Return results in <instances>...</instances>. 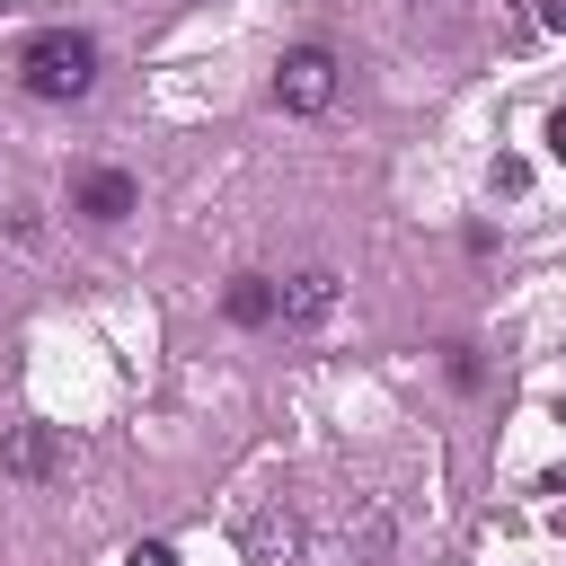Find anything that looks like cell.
I'll return each mask as SVG.
<instances>
[{
  "instance_id": "6da1fadb",
  "label": "cell",
  "mask_w": 566,
  "mask_h": 566,
  "mask_svg": "<svg viewBox=\"0 0 566 566\" xmlns=\"http://www.w3.org/2000/svg\"><path fill=\"white\" fill-rule=\"evenodd\" d=\"M18 71H27V97H88V80H97V44L88 35H71V27H44L27 53H18Z\"/></svg>"
},
{
  "instance_id": "7a4b0ae2",
  "label": "cell",
  "mask_w": 566,
  "mask_h": 566,
  "mask_svg": "<svg viewBox=\"0 0 566 566\" xmlns=\"http://www.w3.org/2000/svg\"><path fill=\"white\" fill-rule=\"evenodd\" d=\"M274 97H283L292 115H327V106H336V53H327V44H292L283 71H274Z\"/></svg>"
},
{
  "instance_id": "3957f363",
  "label": "cell",
  "mask_w": 566,
  "mask_h": 566,
  "mask_svg": "<svg viewBox=\"0 0 566 566\" xmlns=\"http://www.w3.org/2000/svg\"><path fill=\"white\" fill-rule=\"evenodd\" d=\"M0 469L27 478V486H44V478L62 469V433H53V424H9V433H0Z\"/></svg>"
},
{
  "instance_id": "277c9868",
  "label": "cell",
  "mask_w": 566,
  "mask_h": 566,
  "mask_svg": "<svg viewBox=\"0 0 566 566\" xmlns=\"http://www.w3.org/2000/svg\"><path fill=\"white\" fill-rule=\"evenodd\" d=\"M133 195H142V186H133L124 168H88V177H80V212H88V221H124Z\"/></svg>"
},
{
  "instance_id": "5b68a950",
  "label": "cell",
  "mask_w": 566,
  "mask_h": 566,
  "mask_svg": "<svg viewBox=\"0 0 566 566\" xmlns=\"http://www.w3.org/2000/svg\"><path fill=\"white\" fill-rule=\"evenodd\" d=\"M327 310H336V274H327V265H310V274L283 283V318H292V327H318Z\"/></svg>"
},
{
  "instance_id": "8992f818",
  "label": "cell",
  "mask_w": 566,
  "mask_h": 566,
  "mask_svg": "<svg viewBox=\"0 0 566 566\" xmlns=\"http://www.w3.org/2000/svg\"><path fill=\"white\" fill-rule=\"evenodd\" d=\"M221 310H230L239 327H265V318H283V292H274L265 274H239V283L221 292Z\"/></svg>"
},
{
  "instance_id": "52a82bcc",
  "label": "cell",
  "mask_w": 566,
  "mask_h": 566,
  "mask_svg": "<svg viewBox=\"0 0 566 566\" xmlns=\"http://www.w3.org/2000/svg\"><path fill=\"white\" fill-rule=\"evenodd\" d=\"M124 566H177V548H168V539H142V548H133Z\"/></svg>"
},
{
  "instance_id": "ba28073f",
  "label": "cell",
  "mask_w": 566,
  "mask_h": 566,
  "mask_svg": "<svg viewBox=\"0 0 566 566\" xmlns=\"http://www.w3.org/2000/svg\"><path fill=\"white\" fill-rule=\"evenodd\" d=\"M548 150H557V159H566V106H557V115H548Z\"/></svg>"
},
{
  "instance_id": "9c48e42d",
  "label": "cell",
  "mask_w": 566,
  "mask_h": 566,
  "mask_svg": "<svg viewBox=\"0 0 566 566\" xmlns=\"http://www.w3.org/2000/svg\"><path fill=\"white\" fill-rule=\"evenodd\" d=\"M539 18H548V27H557V35H566V0H548V9H539Z\"/></svg>"
},
{
  "instance_id": "30bf717a",
  "label": "cell",
  "mask_w": 566,
  "mask_h": 566,
  "mask_svg": "<svg viewBox=\"0 0 566 566\" xmlns=\"http://www.w3.org/2000/svg\"><path fill=\"white\" fill-rule=\"evenodd\" d=\"M548 495H566V469H548Z\"/></svg>"
}]
</instances>
